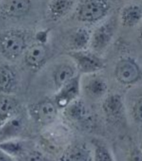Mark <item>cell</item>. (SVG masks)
<instances>
[{"label":"cell","instance_id":"cell-9","mask_svg":"<svg viewBox=\"0 0 142 161\" xmlns=\"http://www.w3.org/2000/svg\"><path fill=\"white\" fill-rule=\"evenodd\" d=\"M46 56V46L41 42H38L28 47L24 53V60L29 68H38L45 62Z\"/></svg>","mask_w":142,"mask_h":161},{"label":"cell","instance_id":"cell-1","mask_svg":"<svg viewBox=\"0 0 142 161\" xmlns=\"http://www.w3.org/2000/svg\"><path fill=\"white\" fill-rule=\"evenodd\" d=\"M28 47V35L25 30L11 28L0 31V54L7 60L18 59Z\"/></svg>","mask_w":142,"mask_h":161},{"label":"cell","instance_id":"cell-15","mask_svg":"<svg viewBox=\"0 0 142 161\" xmlns=\"http://www.w3.org/2000/svg\"><path fill=\"white\" fill-rule=\"evenodd\" d=\"M92 33L88 29L80 27L74 31L70 38L71 45L74 50H84L91 42Z\"/></svg>","mask_w":142,"mask_h":161},{"label":"cell","instance_id":"cell-19","mask_svg":"<svg viewBox=\"0 0 142 161\" xmlns=\"http://www.w3.org/2000/svg\"><path fill=\"white\" fill-rule=\"evenodd\" d=\"M107 84L103 80L100 79H94L91 80L87 86V90L91 95L100 97L106 93Z\"/></svg>","mask_w":142,"mask_h":161},{"label":"cell","instance_id":"cell-12","mask_svg":"<svg viewBox=\"0 0 142 161\" xmlns=\"http://www.w3.org/2000/svg\"><path fill=\"white\" fill-rule=\"evenodd\" d=\"M16 75L11 66L0 65V93L11 94L15 88Z\"/></svg>","mask_w":142,"mask_h":161},{"label":"cell","instance_id":"cell-17","mask_svg":"<svg viewBox=\"0 0 142 161\" xmlns=\"http://www.w3.org/2000/svg\"><path fill=\"white\" fill-rule=\"evenodd\" d=\"M103 110L107 115L117 116L123 108V102L121 97L117 95L109 96L103 103Z\"/></svg>","mask_w":142,"mask_h":161},{"label":"cell","instance_id":"cell-22","mask_svg":"<svg viewBox=\"0 0 142 161\" xmlns=\"http://www.w3.org/2000/svg\"><path fill=\"white\" fill-rule=\"evenodd\" d=\"M134 116L139 122L142 124V98H140L134 106Z\"/></svg>","mask_w":142,"mask_h":161},{"label":"cell","instance_id":"cell-18","mask_svg":"<svg viewBox=\"0 0 142 161\" xmlns=\"http://www.w3.org/2000/svg\"><path fill=\"white\" fill-rule=\"evenodd\" d=\"M66 108L67 115L73 120L82 119L86 115L85 106L80 101H72Z\"/></svg>","mask_w":142,"mask_h":161},{"label":"cell","instance_id":"cell-6","mask_svg":"<svg viewBox=\"0 0 142 161\" xmlns=\"http://www.w3.org/2000/svg\"><path fill=\"white\" fill-rule=\"evenodd\" d=\"M140 69L136 63L130 58H123L118 63L115 68L117 80L123 84H131L139 79Z\"/></svg>","mask_w":142,"mask_h":161},{"label":"cell","instance_id":"cell-24","mask_svg":"<svg viewBox=\"0 0 142 161\" xmlns=\"http://www.w3.org/2000/svg\"><path fill=\"white\" fill-rule=\"evenodd\" d=\"M139 37H140V38L142 40V25L139 29Z\"/></svg>","mask_w":142,"mask_h":161},{"label":"cell","instance_id":"cell-16","mask_svg":"<svg viewBox=\"0 0 142 161\" xmlns=\"http://www.w3.org/2000/svg\"><path fill=\"white\" fill-rule=\"evenodd\" d=\"M74 70L68 65H62L58 67L54 73V81L56 85L62 88L74 79Z\"/></svg>","mask_w":142,"mask_h":161},{"label":"cell","instance_id":"cell-4","mask_svg":"<svg viewBox=\"0 0 142 161\" xmlns=\"http://www.w3.org/2000/svg\"><path fill=\"white\" fill-rule=\"evenodd\" d=\"M69 54L77 63L78 68L83 73H94L104 68L103 60L90 52L74 50Z\"/></svg>","mask_w":142,"mask_h":161},{"label":"cell","instance_id":"cell-20","mask_svg":"<svg viewBox=\"0 0 142 161\" xmlns=\"http://www.w3.org/2000/svg\"><path fill=\"white\" fill-rule=\"evenodd\" d=\"M65 160H87L90 158L89 153L84 149L75 147L69 151L65 156Z\"/></svg>","mask_w":142,"mask_h":161},{"label":"cell","instance_id":"cell-2","mask_svg":"<svg viewBox=\"0 0 142 161\" xmlns=\"http://www.w3.org/2000/svg\"><path fill=\"white\" fill-rule=\"evenodd\" d=\"M111 9L110 0H80L76 9L79 21L94 24L106 18Z\"/></svg>","mask_w":142,"mask_h":161},{"label":"cell","instance_id":"cell-11","mask_svg":"<svg viewBox=\"0 0 142 161\" xmlns=\"http://www.w3.org/2000/svg\"><path fill=\"white\" fill-rule=\"evenodd\" d=\"M142 19V7L136 4L126 5L120 12V21L125 27H133Z\"/></svg>","mask_w":142,"mask_h":161},{"label":"cell","instance_id":"cell-21","mask_svg":"<svg viewBox=\"0 0 142 161\" xmlns=\"http://www.w3.org/2000/svg\"><path fill=\"white\" fill-rule=\"evenodd\" d=\"M95 158L96 160L108 161L112 160V156L106 148L103 147H99L96 150Z\"/></svg>","mask_w":142,"mask_h":161},{"label":"cell","instance_id":"cell-13","mask_svg":"<svg viewBox=\"0 0 142 161\" xmlns=\"http://www.w3.org/2000/svg\"><path fill=\"white\" fill-rule=\"evenodd\" d=\"M18 108V102L8 94L0 93V125L15 115Z\"/></svg>","mask_w":142,"mask_h":161},{"label":"cell","instance_id":"cell-23","mask_svg":"<svg viewBox=\"0 0 142 161\" xmlns=\"http://www.w3.org/2000/svg\"><path fill=\"white\" fill-rule=\"evenodd\" d=\"M43 158L40 156V155H38V154H33V155L30 156L29 157V160H43L42 159Z\"/></svg>","mask_w":142,"mask_h":161},{"label":"cell","instance_id":"cell-7","mask_svg":"<svg viewBox=\"0 0 142 161\" xmlns=\"http://www.w3.org/2000/svg\"><path fill=\"white\" fill-rule=\"evenodd\" d=\"M25 126L23 117L15 115L0 125V142L14 139L19 135Z\"/></svg>","mask_w":142,"mask_h":161},{"label":"cell","instance_id":"cell-5","mask_svg":"<svg viewBox=\"0 0 142 161\" xmlns=\"http://www.w3.org/2000/svg\"><path fill=\"white\" fill-rule=\"evenodd\" d=\"M115 32V24L112 20L103 23L92 33L90 44L95 51L106 49L111 42Z\"/></svg>","mask_w":142,"mask_h":161},{"label":"cell","instance_id":"cell-10","mask_svg":"<svg viewBox=\"0 0 142 161\" xmlns=\"http://www.w3.org/2000/svg\"><path fill=\"white\" fill-rule=\"evenodd\" d=\"M74 4L75 0H50L47 6V15L53 21L59 20L72 10Z\"/></svg>","mask_w":142,"mask_h":161},{"label":"cell","instance_id":"cell-14","mask_svg":"<svg viewBox=\"0 0 142 161\" xmlns=\"http://www.w3.org/2000/svg\"><path fill=\"white\" fill-rule=\"evenodd\" d=\"M61 88L59 95L57 96V103L60 107H65L72 102L79 93L78 80L74 78Z\"/></svg>","mask_w":142,"mask_h":161},{"label":"cell","instance_id":"cell-8","mask_svg":"<svg viewBox=\"0 0 142 161\" xmlns=\"http://www.w3.org/2000/svg\"><path fill=\"white\" fill-rule=\"evenodd\" d=\"M31 110L32 115L38 123L47 125L55 120L57 110L55 105L49 101H44L34 105Z\"/></svg>","mask_w":142,"mask_h":161},{"label":"cell","instance_id":"cell-3","mask_svg":"<svg viewBox=\"0 0 142 161\" xmlns=\"http://www.w3.org/2000/svg\"><path fill=\"white\" fill-rule=\"evenodd\" d=\"M32 8V0H0V19H19Z\"/></svg>","mask_w":142,"mask_h":161}]
</instances>
